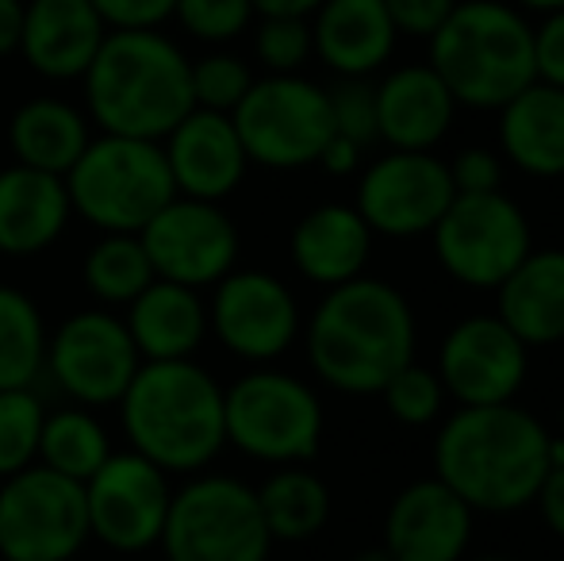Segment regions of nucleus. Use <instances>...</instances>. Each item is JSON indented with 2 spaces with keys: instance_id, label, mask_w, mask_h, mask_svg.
<instances>
[{
  "instance_id": "2",
  "label": "nucleus",
  "mask_w": 564,
  "mask_h": 561,
  "mask_svg": "<svg viewBox=\"0 0 564 561\" xmlns=\"http://www.w3.org/2000/svg\"><path fill=\"white\" fill-rule=\"evenodd\" d=\"M550 473V431L534 412L507 404L457 408L434 439V477L473 511L507 516L538 500Z\"/></svg>"
},
{
  "instance_id": "27",
  "label": "nucleus",
  "mask_w": 564,
  "mask_h": 561,
  "mask_svg": "<svg viewBox=\"0 0 564 561\" xmlns=\"http://www.w3.org/2000/svg\"><path fill=\"white\" fill-rule=\"evenodd\" d=\"M496 315L530 350L564 343V250H530L496 289Z\"/></svg>"
},
{
  "instance_id": "41",
  "label": "nucleus",
  "mask_w": 564,
  "mask_h": 561,
  "mask_svg": "<svg viewBox=\"0 0 564 561\" xmlns=\"http://www.w3.org/2000/svg\"><path fill=\"white\" fill-rule=\"evenodd\" d=\"M534 74L538 82L564 89V8L545 12L534 28Z\"/></svg>"
},
{
  "instance_id": "5",
  "label": "nucleus",
  "mask_w": 564,
  "mask_h": 561,
  "mask_svg": "<svg viewBox=\"0 0 564 561\" xmlns=\"http://www.w3.org/2000/svg\"><path fill=\"white\" fill-rule=\"evenodd\" d=\"M426 66L446 82L457 108L499 112L534 74V23L507 0H457L431 39Z\"/></svg>"
},
{
  "instance_id": "6",
  "label": "nucleus",
  "mask_w": 564,
  "mask_h": 561,
  "mask_svg": "<svg viewBox=\"0 0 564 561\" xmlns=\"http://www.w3.org/2000/svg\"><path fill=\"white\" fill-rule=\"evenodd\" d=\"M74 216L100 235H139L177 196L162 142L105 136L89 139L66 173Z\"/></svg>"
},
{
  "instance_id": "23",
  "label": "nucleus",
  "mask_w": 564,
  "mask_h": 561,
  "mask_svg": "<svg viewBox=\"0 0 564 561\" xmlns=\"http://www.w3.org/2000/svg\"><path fill=\"white\" fill-rule=\"evenodd\" d=\"M457 120V100L431 66H400L377 85V131L392 150H434Z\"/></svg>"
},
{
  "instance_id": "26",
  "label": "nucleus",
  "mask_w": 564,
  "mask_h": 561,
  "mask_svg": "<svg viewBox=\"0 0 564 561\" xmlns=\"http://www.w3.org/2000/svg\"><path fill=\"white\" fill-rule=\"evenodd\" d=\"M503 162L538 181L564 177V89L530 82L499 108Z\"/></svg>"
},
{
  "instance_id": "44",
  "label": "nucleus",
  "mask_w": 564,
  "mask_h": 561,
  "mask_svg": "<svg viewBox=\"0 0 564 561\" xmlns=\"http://www.w3.org/2000/svg\"><path fill=\"white\" fill-rule=\"evenodd\" d=\"M538 508H542V519L550 524V531L564 539V465L561 470H550L538 488Z\"/></svg>"
},
{
  "instance_id": "15",
  "label": "nucleus",
  "mask_w": 564,
  "mask_h": 561,
  "mask_svg": "<svg viewBox=\"0 0 564 561\" xmlns=\"http://www.w3.org/2000/svg\"><path fill=\"white\" fill-rule=\"evenodd\" d=\"M139 239L158 281L185 284L196 292L224 281L238 266V250H242L238 227L224 204L193 201V196H173L142 227Z\"/></svg>"
},
{
  "instance_id": "21",
  "label": "nucleus",
  "mask_w": 564,
  "mask_h": 561,
  "mask_svg": "<svg viewBox=\"0 0 564 561\" xmlns=\"http://www.w3.org/2000/svg\"><path fill=\"white\" fill-rule=\"evenodd\" d=\"M74 208H69L66 181L31 165H4L0 170V255L35 258L51 250L66 235Z\"/></svg>"
},
{
  "instance_id": "36",
  "label": "nucleus",
  "mask_w": 564,
  "mask_h": 561,
  "mask_svg": "<svg viewBox=\"0 0 564 561\" xmlns=\"http://www.w3.org/2000/svg\"><path fill=\"white\" fill-rule=\"evenodd\" d=\"M253 74L238 54L212 51L193 62V105L208 112H235L242 97L250 93Z\"/></svg>"
},
{
  "instance_id": "24",
  "label": "nucleus",
  "mask_w": 564,
  "mask_h": 561,
  "mask_svg": "<svg viewBox=\"0 0 564 561\" xmlns=\"http://www.w3.org/2000/svg\"><path fill=\"white\" fill-rule=\"evenodd\" d=\"M289 255L304 281L335 289L365 273L372 255V231L354 204H319L296 219Z\"/></svg>"
},
{
  "instance_id": "28",
  "label": "nucleus",
  "mask_w": 564,
  "mask_h": 561,
  "mask_svg": "<svg viewBox=\"0 0 564 561\" xmlns=\"http://www.w3.org/2000/svg\"><path fill=\"white\" fill-rule=\"evenodd\" d=\"M89 116L62 97H31L8 120V150L20 165L66 177L89 147Z\"/></svg>"
},
{
  "instance_id": "43",
  "label": "nucleus",
  "mask_w": 564,
  "mask_h": 561,
  "mask_svg": "<svg viewBox=\"0 0 564 561\" xmlns=\"http://www.w3.org/2000/svg\"><path fill=\"white\" fill-rule=\"evenodd\" d=\"M361 154H365V147H357L354 139L330 136L327 147L315 158V165H323V173H330V177H349V173H357V165H361Z\"/></svg>"
},
{
  "instance_id": "11",
  "label": "nucleus",
  "mask_w": 564,
  "mask_h": 561,
  "mask_svg": "<svg viewBox=\"0 0 564 561\" xmlns=\"http://www.w3.org/2000/svg\"><path fill=\"white\" fill-rule=\"evenodd\" d=\"M85 542H89L85 485L39 462L0 481L4 561H74Z\"/></svg>"
},
{
  "instance_id": "48",
  "label": "nucleus",
  "mask_w": 564,
  "mask_h": 561,
  "mask_svg": "<svg viewBox=\"0 0 564 561\" xmlns=\"http://www.w3.org/2000/svg\"><path fill=\"white\" fill-rule=\"evenodd\" d=\"M354 561H392V554H388L384 547H369V550H361V554H354Z\"/></svg>"
},
{
  "instance_id": "25",
  "label": "nucleus",
  "mask_w": 564,
  "mask_h": 561,
  "mask_svg": "<svg viewBox=\"0 0 564 561\" xmlns=\"http://www.w3.org/2000/svg\"><path fill=\"white\" fill-rule=\"evenodd\" d=\"M123 323L142 362L196 358L208 338V304L196 289L154 278L127 304Z\"/></svg>"
},
{
  "instance_id": "50",
  "label": "nucleus",
  "mask_w": 564,
  "mask_h": 561,
  "mask_svg": "<svg viewBox=\"0 0 564 561\" xmlns=\"http://www.w3.org/2000/svg\"><path fill=\"white\" fill-rule=\"evenodd\" d=\"M557 423H561V434H564V400H561V412H557Z\"/></svg>"
},
{
  "instance_id": "19",
  "label": "nucleus",
  "mask_w": 564,
  "mask_h": 561,
  "mask_svg": "<svg viewBox=\"0 0 564 561\" xmlns=\"http://www.w3.org/2000/svg\"><path fill=\"white\" fill-rule=\"evenodd\" d=\"M162 150L177 196H193V201L224 204L250 170L235 120L227 112H208V108H193L162 139Z\"/></svg>"
},
{
  "instance_id": "9",
  "label": "nucleus",
  "mask_w": 564,
  "mask_h": 561,
  "mask_svg": "<svg viewBox=\"0 0 564 561\" xmlns=\"http://www.w3.org/2000/svg\"><path fill=\"white\" fill-rule=\"evenodd\" d=\"M250 165L261 170H304L335 136L330 97L323 85L300 74L253 77L242 105L230 112Z\"/></svg>"
},
{
  "instance_id": "49",
  "label": "nucleus",
  "mask_w": 564,
  "mask_h": 561,
  "mask_svg": "<svg viewBox=\"0 0 564 561\" xmlns=\"http://www.w3.org/2000/svg\"><path fill=\"white\" fill-rule=\"evenodd\" d=\"M460 561H514V558H499V554H480V558H460Z\"/></svg>"
},
{
  "instance_id": "45",
  "label": "nucleus",
  "mask_w": 564,
  "mask_h": 561,
  "mask_svg": "<svg viewBox=\"0 0 564 561\" xmlns=\"http://www.w3.org/2000/svg\"><path fill=\"white\" fill-rule=\"evenodd\" d=\"M23 31V0H0V58L20 51Z\"/></svg>"
},
{
  "instance_id": "20",
  "label": "nucleus",
  "mask_w": 564,
  "mask_h": 561,
  "mask_svg": "<svg viewBox=\"0 0 564 561\" xmlns=\"http://www.w3.org/2000/svg\"><path fill=\"white\" fill-rule=\"evenodd\" d=\"M108 23L93 0H23L20 58L46 82H82L93 66Z\"/></svg>"
},
{
  "instance_id": "40",
  "label": "nucleus",
  "mask_w": 564,
  "mask_h": 561,
  "mask_svg": "<svg viewBox=\"0 0 564 561\" xmlns=\"http://www.w3.org/2000/svg\"><path fill=\"white\" fill-rule=\"evenodd\" d=\"M177 0H93L108 31H134V28H162L173 20Z\"/></svg>"
},
{
  "instance_id": "39",
  "label": "nucleus",
  "mask_w": 564,
  "mask_h": 561,
  "mask_svg": "<svg viewBox=\"0 0 564 561\" xmlns=\"http://www.w3.org/2000/svg\"><path fill=\"white\" fill-rule=\"evenodd\" d=\"M446 165L453 193H499L503 188V154L488 147H465Z\"/></svg>"
},
{
  "instance_id": "14",
  "label": "nucleus",
  "mask_w": 564,
  "mask_h": 561,
  "mask_svg": "<svg viewBox=\"0 0 564 561\" xmlns=\"http://www.w3.org/2000/svg\"><path fill=\"white\" fill-rule=\"evenodd\" d=\"M208 331L219 346L250 366H273L304 331L300 300L281 278L265 270H230L212 284Z\"/></svg>"
},
{
  "instance_id": "17",
  "label": "nucleus",
  "mask_w": 564,
  "mask_h": 561,
  "mask_svg": "<svg viewBox=\"0 0 564 561\" xmlns=\"http://www.w3.org/2000/svg\"><path fill=\"white\" fill-rule=\"evenodd\" d=\"M434 369L446 385V397L457 400V408L507 404L527 385L530 346L496 312L465 315L442 338Z\"/></svg>"
},
{
  "instance_id": "33",
  "label": "nucleus",
  "mask_w": 564,
  "mask_h": 561,
  "mask_svg": "<svg viewBox=\"0 0 564 561\" xmlns=\"http://www.w3.org/2000/svg\"><path fill=\"white\" fill-rule=\"evenodd\" d=\"M46 408L35 389H0V481L39 462Z\"/></svg>"
},
{
  "instance_id": "8",
  "label": "nucleus",
  "mask_w": 564,
  "mask_h": 561,
  "mask_svg": "<svg viewBox=\"0 0 564 561\" xmlns=\"http://www.w3.org/2000/svg\"><path fill=\"white\" fill-rule=\"evenodd\" d=\"M165 561H269L273 539L258 493L227 473H193L173 493L162 527Z\"/></svg>"
},
{
  "instance_id": "12",
  "label": "nucleus",
  "mask_w": 564,
  "mask_h": 561,
  "mask_svg": "<svg viewBox=\"0 0 564 561\" xmlns=\"http://www.w3.org/2000/svg\"><path fill=\"white\" fill-rule=\"evenodd\" d=\"M139 366L142 358L131 343V331L108 308L74 312L46 338L43 374L77 408H116Z\"/></svg>"
},
{
  "instance_id": "18",
  "label": "nucleus",
  "mask_w": 564,
  "mask_h": 561,
  "mask_svg": "<svg viewBox=\"0 0 564 561\" xmlns=\"http://www.w3.org/2000/svg\"><path fill=\"white\" fill-rule=\"evenodd\" d=\"M476 511L438 477L411 481L384 516V550L392 561H460L473 542Z\"/></svg>"
},
{
  "instance_id": "13",
  "label": "nucleus",
  "mask_w": 564,
  "mask_h": 561,
  "mask_svg": "<svg viewBox=\"0 0 564 561\" xmlns=\"http://www.w3.org/2000/svg\"><path fill=\"white\" fill-rule=\"evenodd\" d=\"M170 500V473L134 450H112V457L85 481L89 539L116 554H147L162 542Z\"/></svg>"
},
{
  "instance_id": "16",
  "label": "nucleus",
  "mask_w": 564,
  "mask_h": 561,
  "mask_svg": "<svg viewBox=\"0 0 564 561\" xmlns=\"http://www.w3.org/2000/svg\"><path fill=\"white\" fill-rule=\"evenodd\" d=\"M453 196L457 193L449 165L434 150H388L384 158L365 165L354 208L361 212L372 235L419 239L434 231Z\"/></svg>"
},
{
  "instance_id": "37",
  "label": "nucleus",
  "mask_w": 564,
  "mask_h": 561,
  "mask_svg": "<svg viewBox=\"0 0 564 561\" xmlns=\"http://www.w3.org/2000/svg\"><path fill=\"white\" fill-rule=\"evenodd\" d=\"M173 20L200 43L224 46L242 35L258 20V12H253V0H177Z\"/></svg>"
},
{
  "instance_id": "31",
  "label": "nucleus",
  "mask_w": 564,
  "mask_h": 561,
  "mask_svg": "<svg viewBox=\"0 0 564 561\" xmlns=\"http://www.w3.org/2000/svg\"><path fill=\"white\" fill-rule=\"evenodd\" d=\"M43 308L15 284H0V389H35L46 366Z\"/></svg>"
},
{
  "instance_id": "29",
  "label": "nucleus",
  "mask_w": 564,
  "mask_h": 561,
  "mask_svg": "<svg viewBox=\"0 0 564 561\" xmlns=\"http://www.w3.org/2000/svg\"><path fill=\"white\" fill-rule=\"evenodd\" d=\"M253 493L273 542H307L330 519V488L307 465H276Z\"/></svg>"
},
{
  "instance_id": "32",
  "label": "nucleus",
  "mask_w": 564,
  "mask_h": 561,
  "mask_svg": "<svg viewBox=\"0 0 564 561\" xmlns=\"http://www.w3.org/2000/svg\"><path fill=\"white\" fill-rule=\"evenodd\" d=\"M150 281L154 266L139 235H100L82 258L85 292L105 308H127Z\"/></svg>"
},
{
  "instance_id": "7",
  "label": "nucleus",
  "mask_w": 564,
  "mask_h": 561,
  "mask_svg": "<svg viewBox=\"0 0 564 561\" xmlns=\"http://www.w3.org/2000/svg\"><path fill=\"white\" fill-rule=\"evenodd\" d=\"M323 400L296 374L253 366L224 389L227 446L261 465H307L323 446Z\"/></svg>"
},
{
  "instance_id": "22",
  "label": "nucleus",
  "mask_w": 564,
  "mask_h": 561,
  "mask_svg": "<svg viewBox=\"0 0 564 561\" xmlns=\"http://www.w3.org/2000/svg\"><path fill=\"white\" fill-rule=\"evenodd\" d=\"M315 58L338 77H372L392 58L400 31L384 0H323L312 12Z\"/></svg>"
},
{
  "instance_id": "30",
  "label": "nucleus",
  "mask_w": 564,
  "mask_h": 561,
  "mask_svg": "<svg viewBox=\"0 0 564 561\" xmlns=\"http://www.w3.org/2000/svg\"><path fill=\"white\" fill-rule=\"evenodd\" d=\"M108 457H112V434L93 416V408L69 404L46 412L43 434H39V465L85 485Z\"/></svg>"
},
{
  "instance_id": "4",
  "label": "nucleus",
  "mask_w": 564,
  "mask_h": 561,
  "mask_svg": "<svg viewBox=\"0 0 564 561\" xmlns=\"http://www.w3.org/2000/svg\"><path fill=\"white\" fill-rule=\"evenodd\" d=\"M116 408L134 454L165 473H204L227 446L224 385L196 358L142 362Z\"/></svg>"
},
{
  "instance_id": "3",
  "label": "nucleus",
  "mask_w": 564,
  "mask_h": 561,
  "mask_svg": "<svg viewBox=\"0 0 564 561\" xmlns=\"http://www.w3.org/2000/svg\"><path fill=\"white\" fill-rule=\"evenodd\" d=\"M85 116L105 136L162 142L193 112V62L158 28L108 31L82 77Z\"/></svg>"
},
{
  "instance_id": "47",
  "label": "nucleus",
  "mask_w": 564,
  "mask_h": 561,
  "mask_svg": "<svg viewBox=\"0 0 564 561\" xmlns=\"http://www.w3.org/2000/svg\"><path fill=\"white\" fill-rule=\"evenodd\" d=\"M514 8H527V12H557V8H564V0H511Z\"/></svg>"
},
{
  "instance_id": "35",
  "label": "nucleus",
  "mask_w": 564,
  "mask_h": 561,
  "mask_svg": "<svg viewBox=\"0 0 564 561\" xmlns=\"http://www.w3.org/2000/svg\"><path fill=\"white\" fill-rule=\"evenodd\" d=\"M253 54L269 74H300L315 58L312 20L304 15H258Z\"/></svg>"
},
{
  "instance_id": "42",
  "label": "nucleus",
  "mask_w": 564,
  "mask_h": 561,
  "mask_svg": "<svg viewBox=\"0 0 564 561\" xmlns=\"http://www.w3.org/2000/svg\"><path fill=\"white\" fill-rule=\"evenodd\" d=\"M395 31L411 39H431L446 23V15L457 8V0H384Z\"/></svg>"
},
{
  "instance_id": "1",
  "label": "nucleus",
  "mask_w": 564,
  "mask_h": 561,
  "mask_svg": "<svg viewBox=\"0 0 564 561\" xmlns=\"http://www.w3.org/2000/svg\"><path fill=\"white\" fill-rule=\"evenodd\" d=\"M307 366L327 389L346 397H380L388 381L415 358V312L395 284L354 278L323 292L304 323Z\"/></svg>"
},
{
  "instance_id": "34",
  "label": "nucleus",
  "mask_w": 564,
  "mask_h": 561,
  "mask_svg": "<svg viewBox=\"0 0 564 561\" xmlns=\"http://www.w3.org/2000/svg\"><path fill=\"white\" fill-rule=\"evenodd\" d=\"M392 420H400L403 427H431L442 420L446 412V385H442L438 369L419 366L415 358L392 377V381L380 389Z\"/></svg>"
},
{
  "instance_id": "10",
  "label": "nucleus",
  "mask_w": 564,
  "mask_h": 561,
  "mask_svg": "<svg viewBox=\"0 0 564 561\" xmlns=\"http://www.w3.org/2000/svg\"><path fill=\"white\" fill-rule=\"evenodd\" d=\"M438 266L465 289H491L511 278V270L534 250L530 219L511 196L457 193L431 231Z\"/></svg>"
},
{
  "instance_id": "38",
  "label": "nucleus",
  "mask_w": 564,
  "mask_h": 561,
  "mask_svg": "<svg viewBox=\"0 0 564 561\" xmlns=\"http://www.w3.org/2000/svg\"><path fill=\"white\" fill-rule=\"evenodd\" d=\"M330 97V120H335V136L354 139L357 147H372L380 142L377 131V85L369 77H338Z\"/></svg>"
},
{
  "instance_id": "46",
  "label": "nucleus",
  "mask_w": 564,
  "mask_h": 561,
  "mask_svg": "<svg viewBox=\"0 0 564 561\" xmlns=\"http://www.w3.org/2000/svg\"><path fill=\"white\" fill-rule=\"evenodd\" d=\"M323 0H253V12L258 15H304L312 20V12Z\"/></svg>"
}]
</instances>
